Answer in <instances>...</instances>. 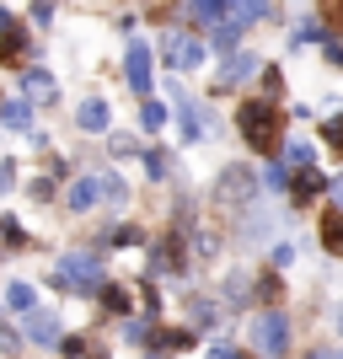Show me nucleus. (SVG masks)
Instances as JSON below:
<instances>
[{
    "instance_id": "f257e3e1",
    "label": "nucleus",
    "mask_w": 343,
    "mask_h": 359,
    "mask_svg": "<svg viewBox=\"0 0 343 359\" xmlns=\"http://www.w3.org/2000/svg\"><path fill=\"white\" fill-rule=\"evenodd\" d=\"M236 140L253 156H263V161H274L284 145V107L269 102V97H247V102H236Z\"/></svg>"
},
{
    "instance_id": "f03ea898",
    "label": "nucleus",
    "mask_w": 343,
    "mask_h": 359,
    "mask_svg": "<svg viewBox=\"0 0 343 359\" xmlns=\"http://www.w3.org/2000/svg\"><path fill=\"white\" fill-rule=\"evenodd\" d=\"M54 290H65V295H81V300H97V290L107 285V263L97 247H70V252L54 263V279H48Z\"/></svg>"
},
{
    "instance_id": "7ed1b4c3",
    "label": "nucleus",
    "mask_w": 343,
    "mask_h": 359,
    "mask_svg": "<svg viewBox=\"0 0 343 359\" xmlns=\"http://www.w3.org/2000/svg\"><path fill=\"white\" fill-rule=\"evenodd\" d=\"M247 348L257 359H290L295 354V316L284 306H269V311H253L247 322Z\"/></svg>"
},
{
    "instance_id": "20e7f679",
    "label": "nucleus",
    "mask_w": 343,
    "mask_h": 359,
    "mask_svg": "<svg viewBox=\"0 0 343 359\" xmlns=\"http://www.w3.org/2000/svg\"><path fill=\"white\" fill-rule=\"evenodd\" d=\"M194 252H188V231L166 225L161 236L145 241V279H188Z\"/></svg>"
},
{
    "instance_id": "39448f33",
    "label": "nucleus",
    "mask_w": 343,
    "mask_h": 359,
    "mask_svg": "<svg viewBox=\"0 0 343 359\" xmlns=\"http://www.w3.org/2000/svg\"><path fill=\"white\" fill-rule=\"evenodd\" d=\"M209 198H215V210H247V204H257L263 198V177H257L253 166H241V161H231V166H220L215 172V188H209Z\"/></svg>"
},
{
    "instance_id": "423d86ee",
    "label": "nucleus",
    "mask_w": 343,
    "mask_h": 359,
    "mask_svg": "<svg viewBox=\"0 0 343 359\" xmlns=\"http://www.w3.org/2000/svg\"><path fill=\"white\" fill-rule=\"evenodd\" d=\"M166 60V70H204V60H209V43L199 38V32H188V27H166L161 32V48H156Z\"/></svg>"
},
{
    "instance_id": "0eeeda50",
    "label": "nucleus",
    "mask_w": 343,
    "mask_h": 359,
    "mask_svg": "<svg viewBox=\"0 0 343 359\" xmlns=\"http://www.w3.org/2000/svg\"><path fill=\"white\" fill-rule=\"evenodd\" d=\"M172 118H177V129H182V145H204L209 135H215V118H209V107L204 102H194L188 91L172 81Z\"/></svg>"
},
{
    "instance_id": "6e6552de",
    "label": "nucleus",
    "mask_w": 343,
    "mask_h": 359,
    "mask_svg": "<svg viewBox=\"0 0 343 359\" xmlns=\"http://www.w3.org/2000/svg\"><path fill=\"white\" fill-rule=\"evenodd\" d=\"M231 231H236V241L241 247H263V241H274L279 236V210L274 204H247V210H236V220H231Z\"/></svg>"
},
{
    "instance_id": "1a4fd4ad",
    "label": "nucleus",
    "mask_w": 343,
    "mask_h": 359,
    "mask_svg": "<svg viewBox=\"0 0 343 359\" xmlns=\"http://www.w3.org/2000/svg\"><path fill=\"white\" fill-rule=\"evenodd\" d=\"M60 338H65V316L60 311L32 306V311L22 316V344H32V348H60Z\"/></svg>"
},
{
    "instance_id": "9d476101",
    "label": "nucleus",
    "mask_w": 343,
    "mask_h": 359,
    "mask_svg": "<svg viewBox=\"0 0 343 359\" xmlns=\"http://www.w3.org/2000/svg\"><path fill=\"white\" fill-rule=\"evenodd\" d=\"M156 54H150V43L145 38H129V54H123V81H129V91H135L140 102L150 97V86H156Z\"/></svg>"
},
{
    "instance_id": "9b49d317",
    "label": "nucleus",
    "mask_w": 343,
    "mask_h": 359,
    "mask_svg": "<svg viewBox=\"0 0 343 359\" xmlns=\"http://www.w3.org/2000/svg\"><path fill=\"white\" fill-rule=\"evenodd\" d=\"M290 210H316V204H328V172L322 166H306V172H295L290 177Z\"/></svg>"
},
{
    "instance_id": "f8f14e48",
    "label": "nucleus",
    "mask_w": 343,
    "mask_h": 359,
    "mask_svg": "<svg viewBox=\"0 0 343 359\" xmlns=\"http://www.w3.org/2000/svg\"><path fill=\"white\" fill-rule=\"evenodd\" d=\"M182 311H188V327L204 338V332H220V322H225V306L215 300V290H194V295L182 300Z\"/></svg>"
},
{
    "instance_id": "ddd939ff",
    "label": "nucleus",
    "mask_w": 343,
    "mask_h": 359,
    "mask_svg": "<svg viewBox=\"0 0 343 359\" xmlns=\"http://www.w3.org/2000/svg\"><path fill=\"white\" fill-rule=\"evenodd\" d=\"M257 70H263V60H257V54H247V48H236V54H225V65L215 70V91H236V86H247Z\"/></svg>"
},
{
    "instance_id": "4468645a",
    "label": "nucleus",
    "mask_w": 343,
    "mask_h": 359,
    "mask_svg": "<svg viewBox=\"0 0 343 359\" xmlns=\"http://www.w3.org/2000/svg\"><path fill=\"white\" fill-rule=\"evenodd\" d=\"M97 204H102V177H97V172H75L70 188H65V210L70 215H91Z\"/></svg>"
},
{
    "instance_id": "2eb2a0df",
    "label": "nucleus",
    "mask_w": 343,
    "mask_h": 359,
    "mask_svg": "<svg viewBox=\"0 0 343 359\" xmlns=\"http://www.w3.org/2000/svg\"><path fill=\"white\" fill-rule=\"evenodd\" d=\"M316 247H322V257L343 263V210L322 204V215H316Z\"/></svg>"
},
{
    "instance_id": "dca6fc26",
    "label": "nucleus",
    "mask_w": 343,
    "mask_h": 359,
    "mask_svg": "<svg viewBox=\"0 0 343 359\" xmlns=\"http://www.w3.org/2000/svg\"><path fill=\"white\" fill-rule=\"evenodd\" d=\"M215 300H220L225 311H247V306H253V273H247V269H231L220 285H215Z\"/></svg>"
},
{
    "instance_id": "f3484780",
    "label": "nucleus",
    "mask_w": 343,
    "mask_h": 359,
    "mask_svg": "<svg viewBox=\"0 0 343 359\" xmlns=\"http://www.w3.org/2000/svg\"><path fill=\"white\" fill-rule=\"evenodd\" d=\"M27 60H32V32L16 22V27L0 32V65L6 70H27Z\"/></svg>"
},
{
    "instance_id": "a211bd4d",
    "label": "nucleus",
    "mask_w": 343,
    "mask_h": 359,
    "mask_svg": "<svg viewBox=\"0 0 343 359\" xmlns=\"http://www.w3.org/2000/svg\"><path fill=\"white\" fill-rule=\"evenodd\" d=\"M284 295H290V279H284L279 269L253 273V306H257V311H269V306H284Z\"/></svg>"
},
{
    "instance_id": "6ab92c4d",
    "label": "nucleus",
    "mask_w": 343,
    "mask_h": 359,
    "mask_svg": "<svg viewBox=\"0 0 343 359\" xmlns=\"http://www.w3.org/2000/svg\"><path fill=\"white\" fill-rule=\"evenodd\" d=\"M97 306H102V316L123 322V316H135V290L123 285V279H107V285L97 290Z\"/></svg>"
},
{
    "instance_id": "aec40b11",
    "label": "nucleus",
    "mask_w": 343,
    "mask_h": 359,
    "mask_svg": "<svg viewBox=\"0 0 343 359\" xmlns=\"http://www.w3.org/2000/svg\"><path fill=\"white\" fill-rule=\"evenodd\" d=\"M145 241H150V236L140 231L135 220H119V225H107V231L91 241V247H97V252H123V247H145Z\"/></svg>"
},
{
    "instance_id": "412c9836",
    "label": "nucleus",
    "mask_w": 343,
    "mask_h": 359,
    "mask_svg": "<svg viewBox=\"0 0 343 359\" xmlns=\"http://www.w3.org/2000/svg\"><path fill=\"white\" fill-rule=\"evenodd\" d=\"M75 129H81V135H107V129H113V107H107L102 97H86V102L75 107Z\"/></svg>"
},
{
    "instance_id": "4be33fe9",
    "label": "nucleus",
    "mask_w": 343,
    "mask_h": 359,
    "mask_svg": "<svg viewBox=\"0 0 343 359\" xmlns=\"http://www.w3.org/2000/svg\"><path fill=\"white\" fill-rule=\"evenodd\" d=\"M220 247H225V236L215 231V225H194V231H188V252H194V263H215Z\"/></svg>"
},
{
    "instance_id": "5701e85b",
    "label": "nucleus",
    "mask_w": 343,
    "mask_h": 359,
    "mask_svg": "<svg viewBox=\"0 0 343 359\" xmlns=\"http://www.w3.org/2000/svg\"><path fill=\"white\" fill-rule=\"evenodd\" d=\"M22 91H27V102H54V97H60V81L48 70H38V65H27V70H22Z\"/></svg>"
},
{
    "instance_id": "b1692460",
    "label": "nucleus",
    "mask_w": 343,
    "mask_h": 359,
    "mask_svg": "<svg viewBox=\"0 0 343 359\" xmlns=\"http://www.w3.org/2000/svg\"><path fill=\"white\" fill-rule=\"evenodd\" d=\"M225 11H231V0H188V27H220Z\"/></svg>"
},
{
    "instance_id": "393cba45",
    "label": "nucleus",
    "mask_w": 343,
    "mask_h": 359,
    "mask_svg": "<svg viewBox=\"0 0 343 359\" xmlns=\"http://www.w3.org/2000/svg\"><path fill=\"white\" fill-rule=\"evenodd\" d=\"M0 306H6V311H16V316H27L32 306H38V285H32V279H11V285H6V295H0Z\"/></svg>"
},
{
    "instance_id": "a878e982",
    "label": "nucleus",
    "mask_w": 343,
    "mask_h": 359,
    "mask_svg": "<svg viewBox=\"0 0 343 359\" xmlns=\"http://www.w3.org/2000/svg\"><path fill=\"white\" fill-rule=\"evenodd\" d=\"M0 123H6V129H16V135H32V102H27V97L0 102Z\"/></svg>"
},
{
    "instance_id": "bb28decb",
    "label": "nucleus",
    "mask_w": 343,
    "mask_h": 359,
    "mask_svg": "<svg viewBox=\"0 0 343 359\" xmlns=\"http://www.w3.org/2000/svg\"><path fill=\"white\" fill-rule=\"evenodd\" d=\"M279 161L290 166V172H306V166H316V145H311V140H284Z\"/></svg>"
},
{
    "instance_id": "cd10ccee",
    "label": "nucleus",
    "mask_w": 343,
    "mask_h": 359,
    "mask_svg": "<svg viewBox=\"0 0 343 359\" xmlns=\"http://www.w3.org/2000/svg\"><path fill=\"white\" fill-rule=\"evenodd\" d=\"M241 38H247L241 22H220V27H209V48H215V54H236Z\"/></svg>"
},
{
    "instance_id": "c85d7f7f",
    "label": "nucleus",
    "mask_w": 343,
    "mask_h": 359,
    "mask_svg": "<svg viewBox=\"0 0 343 359\" xmlns=\"http://www.w3.org/2000/svg\"><path fill=\"white\" fill-rule=\"evenodd\" d=\"M140 161H145V177L150 182L172 177V150H166V145H145V150H140Z\"/></svg>"
},
{
    "instance_id": "c756f323",
    "label": "nucleus",
    "mask_w": 343,
    "mask_h": 359,
    "mask_svg": "<svg viewBox=\"0 0 343 359\" xmlns=\"http://www.w3.org/2000/svg\"><path fill=\"white\" fill-rule=\"evenodd\" d=\"M0 247H6V252H22V247H32L27 225L16 220V215H0Z\"/></svg>"
},
{
    "instance_id": "7c9ffc66",
    "label": "nucleus",
    "mask_w": 343,
    "mask_h": 359,
    "mask_svg": "<svg viewBox=\"0 0 343 359\" xmlns=\"http://www.w3.org/2000/svg\"><path fill=\"white\" fill-rule=\"evenodd\" d=\"M97 177H102V204L107 210H123V204H129V182H123L119 172H97Z\"/></svg>"
},
{
    "instance_id": "2f4dec72",
    "label": "nucleus",
    "mask_w": 343,
    "mask_h": 359,
    "mask_svg": "<svg viewBox=\"0 0 343 359\" xmlns=\"http://www.w3.org/2000/svg\"><path fill=\"white\" fill-rule=\"evenodd\" d=\"M140 150H145V145H140L135 135H123V129H107V156H113V161H135Z\"/></svg>"
},
{
    "instance_id": "473e14b6",
    "label": "nucleus",
    "mask_w": 343,
    "mask_h": 359,
    "mask_svg": "<svg viewBox=\"0 0 343 359\" xmlns=\"http://www.w3.org/2000/svg\"><path fill=\"white\" fill-rule=\"evenodd\" d=\"M166 118H172V113H166V102H156V97H145V102H140V129H145V135H161Z\"/></svg>"
},
{
    "instance_id": "72a5a7b5",
    "label": "nucleus",
    "mask_w": 343,
    "mask_h": 359,
    "mask_svg": "<svg viewBox=\"0 0 343 359\" xmlns=\"http://www.w3.org/2000/svg\"><path fill=\"white\" fill-rule=\"evenodd\" d=\"M150 327H156V322H150V316L145 311H135V316H123V344H135V348H145L150 344Z\"/></svg>"
},
{
    "instance_id": "f704fd0d",
    "label": "nucleus",
    "mask_w": 343,
    "mask_h": 359,
    "mask_svg": "<svg viewBox=\"0 0 343 359\" xmlns=\"http://www.w3.org/2000/svg\"><path fill=\"white\" fill-rule=\"evenodd\" d=\"M290 177H295V172H290V166L274 156V161L263 166V194H290Z\"/></svg>"
},
{
    "instance_id": "c9c22d12",
    "label": "nucleus",
    "mask_w": 343,
    "mask_h": 359,
    "mask_svg": "<svg viewBox=\"0 0 343 359\" xmlns=\"http://www.w3.org/2000/svg\"><path fill=\"white\" fill-rule=\"evenodd\" d=\"M316 48H322V60H328L332 70H343V32H338V27H322Z\"/></svg>"
},
{
    "instance_id": "e433bc0d",
    "label": "nucleus",
    "mask_w": 343,
    "mask_h": 359,
    "mask_svg": "<svg viewBox=\"0 0 343 359\" xmlns=\"http://www.w3.org/2000/svg\"><path fill=\"white\" fill-rule=\"evenodd\" d=\"M295 257H300V252H295V241H284V236H279V241H269V269L290 273V269H295Z\"/></svg>"
},
{
    "instance_id": "4c0bfd02",
    "label": "nucleus",
    "mask_w": 343,
    "mask_h": 359,
    "mask_svg": "<svg viewBox=\"0 0 343 359\" xmlns=\"http://www.w3.org/2000/svg\"><path fill=\"white\" fill-rule=\"evenodd\" d=\"M27 198H32V204H54V198H60V182L48 177V172H43V177H32L27 182Z\"/></svg>"
},
{
    "instance_id": "58836bf2",
    "label": "nucleus",
    "mask_w": 343,
    "mask_h": 359,
    "mask_svg": "<svg viewBox=\"0 0 343 359\" xmlns=\"http://www.w3.org/2000/svg\"><path fill=\"white\" fill-rule=\"evenodd\" d=\"M322 145H328L332 156H343V113H332V118H322Z\"/></svg>"
},
{
    "instance_id": "ea45409f",
    "label": "nucleus",
    "mask_w": 343,
    "mask_h": 359,
    "mask_svg": "<svg viewBox=\"0 0 343 359\" xmlns=\"http://www.w3.org/2000/svg\"><path fill=\"white\" fill-rule=\"evenodd\" d=\"M316 38H322V22H316V16H300V27L290 32V43L295 48H306V43H316Z\"/></svg>"
},
{
    "instance_id": "a19ab883",
    "label": "nucleus",
    "mask_w": 343,
    "mask_h": 359,
    "mask_svg": "<svg viewBox=\"0 0 343 359\" xmlns=\"http://www.w3.org/2000/svg\"><path fill=\"white\" fill-rule=\"evenodd\" d=\"M257 75H263V91H269V102H279V91H284V70H279V65H263Z\"/></svg>"
},
{
    "instance_id": "79ce46f5",
    "label": "nucleus",
    "mask_w": 343,
    "mask_h": 359,
    "mask_svg": "<svg viewBox=\"0 0 343 359\" xmlns=\"http://www.w3.org/2000/svg\"><path fill=\"white\" fill-rule=\"evenodd\" d=\"M204 359H253V354H247V348H236V344H225V338H215Z\"/></svg>"
},
{
    "instance_id": "37998d69",
    "label": "nucleus",
    "mask_w": 343,
    "mask_h": 359,
    "mask_svg": "<svg viewBox=\"0 0 343 359\" xmlns=\"http://www.w3.org/2000/svg\"><path fill=\"white\" fill-rule=\"evenodd\" d=\"M306 359H343V344H311Z\"/></svg>"
},
{
    "instance_id": "c03bdc74",
    "label": "nucleus",
    "mask_w": 343,
    "mask_h": 359,
    "mask_svg": "<svg viewBox=\"0 0 343 359\" xmlns=\"http://www.w3.org/2000/svg\"><path fill=\"white\" fill-rule=\"evenodd\" d=\"M328 204H332V210H343V172H332V177H328Z\"/></svg>"
},
{
    "instance_id": "a18cd8bd",
    "label": "nucleus",
    "mask_w": 343,
    "mask_h": 359,
    "mask_svg": "<svg viewBox=\"0 0 343 359\" xmlns=\"http://www.w3.org/2000/svg\"><path fill=\"white\" fill-rule=\"evenodd\" d=\"M48 16H54V0H32V22L38 27H48Z\"/></svg>"
},
{
    "instance_id": "49530a36",
    "label": "nucleus",
    "mask_w": 343,
    "mask_h": 359,
    "mask_svg": "<svg viewBox=\"0 0 343 359\" xmlns=\"http://www.w3.org/2000/svg\"><path fill=\"white\" fill-rule=\"evenodd\" d=\"M0 348H6V354H16V348H22V332H11L6 322H0Z\"/></svg>"
},
{
    "instance_id": "de8ad7c7",
    "label": "nucleus",
    "mask_w": 343,
    "mask_h": 359,
    "mask_svg": "<svg viewBox=\"0 0 343 359\" xmlns=\"http://www.w3.org/2000/svg\"><path fill=\"white\" fill-rule=\"evenodd\" d=\"M16 188V161H0V194H11Z\"/></svg>"
},
{
    "instance_id": "09e8293b",
    "label": "nucleus",
    "mask_w": 343,
    "mask_h": 359,
    "mask_svg": "<svg viewBox=\"0 0 343 359\" xmlns=\"http://www.w3.org/2000/svg\"><path fill=\"white\" fill-rule=\"evenodd\" d=\"M6 27H16V16L6 11V6H0V32H6Z\"/></svg>"
},
{
    "instance_id": "8fccbe9b",
    "label": "nucleus",
    "mask_w": 343,
    "mask_h": 359,
    "mask_svg": "<svg viewBox=\"0 0 343 359\" xmlns=\"http://www.w3.org/2000/svg\"><path fill=\"white\" fill-rule=\"evenodd\" d=\"M145 359H172V354H166V348H145Z\"/></svg>"
},
{
    "instance_id": "3c124183",
    "label": "nucleus",
    "mask_w": 343,
    "mask_h": 359,
    "mask_svg": "<svg viewBox=\"0 0 343 359\" xmlns=\"http://www.w3.org/2000/svg\"><path fill=\"white\" fill-rule=\"evenodd\" d=\"M338 338H343V311H338Z\"/></svg>"
}]
</instances>
